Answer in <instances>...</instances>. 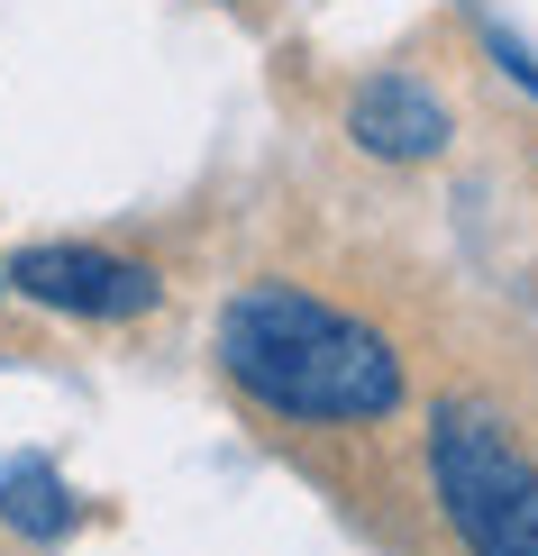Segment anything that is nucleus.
Listing matches in <instances>:
<instances>
[{
  "mask_svg": "<svg viewBox=\"0 0 538 556\" xmlns=\"http://www.w3.org/2000/svg\"><path fill=\"white\" fill-rule=\"evenodd\" d=\"M220 375L247 392L265 420L301 429H384L411 402L402 346L374 319L301 283H247L220 311Z\"/></svg>",
  "mask_w": 538,
  "mask_h": 556,
  "instance_id": "1",
  "label": "nucleus"
},
{
  "mask_svg": "<svg viewBox=\"0 0 538 556\" xmlns=\"http://www.w3.org/2000/svg\"><path fill=\"white\" fill-rule=\"evenodd\" d=\"M0 520H10L18 539H64V529L83 520V502L64 493V475L46 466V456H10V466H0Z\"/></svg>",
  "mask_w": 538,
  "mask_h": 556,
  "instance_id": "5",
  "label": "nucleus"
},
{
  "mask_svg": "<svg viewBox=\"0 0 538 556\" xmlns=\"http://www.w3.org/2000/svg\"><path fill=\"white\" fill-rule=\"evenodd\" d=\"M10 292L37 301V311H64V319H147L165 301L155 265L110 256V247H18Z\"/></svg>",
  "mask_w": 538,
  "mask_h": 556,
  "instance_id": "3",
  "label": "nucleus"
},
{
  "mask_svg": "<svg viewBox=\"0 0 538 556\" xmlns=\"http://www.w3.org/2000/svg\"><path fill=\"white\" fill-rule=\"evenodd\" d=\"M347 137L374 155V165H429V155H448V101H438L429 83H411V74H374L347 91Z\"/></svg>",
  "mask_w": 538,
  "mask_h": 556,
  "instance_id": "4",
  "label": "nucleus"
},
{
  "mask_svg": "<svg viewBox=\"0 0 538 556\" xmlns=\"http://www.w3.org/2000/svg\"><path fill=\"white\" fill-rule=\"evenodd\" d=\"M429 493L465 556H538V456L493 402L456 392L429 410Z\"/></svg>",
  "mask_w": 538,
  "mask_h": 556,
  "instance_id": "2",
  "label": "nucleus"
}]
</instances>
